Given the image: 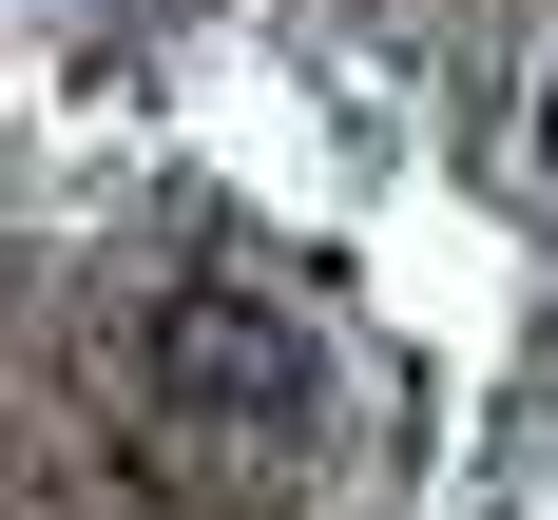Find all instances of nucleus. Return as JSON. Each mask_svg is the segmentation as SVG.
<instances>
[{
	"mask_svg": "<svg viewBox=\"0 0 558 520\" xmlns=\"http://www.w3.org/2000/svg\"><path fill=\"white\" fill-rule=\"evenodd\" d=\"M135 404L213 462H289L328 424V347H308L289 289H155L135 309Z\"/></svg>",
	"mask_w": 558,
	"mask_h": 520,
	"instance_id": "f257e3e1",
	"label": "nucleus"
},
{
	"mask_svg": "<svg viewBox=\"0 0 558 520\" xmlns=\"http://www.w3.org/2000/svg\"><path fill=\"white\" fill-rule=\"evenodd\" d=\"M539 173H558V58H539Z\"/></svg>",
	"mask_w": 558,
	"mask_h": 520,
	"instance_id": "f03ea898",
	"label": "nucleus"
}]
</instances>
